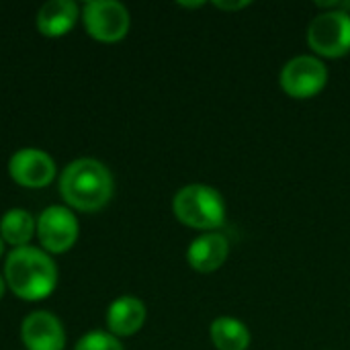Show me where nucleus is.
<instances>
[{
    "instance_id": "nucleus-15",
    "label": "nucleus",
    "mask_w": 350,
    "mask_h": 350,
    "mask_svg": "<svg viewBox=\"0 0 350 350\" xmlns=\"http://www.w3.org/2000/svg\"><path fill=\"white\" fill-rule=\"evenodd\" d=\"M74 350H125L121 340L117 336H113L111 332L105 330H92L86 332L78 342Z\"/></svg>"
},
{
    "instance_id": "nucleus-18",
    "label": "nucleus",
    "mask_w": 350,
    "mask_h": 350,
    "mask_svg": "<svg viewBox=\"0 0 350 350\" xmlns=\"http://www.w3.org/2000/svg\"><path fill=\"white\" fill-rule=\"evenodd\" d=\"M180 6H187V8H197V6H203V2H180Z\"/></svg>"
},
{
    "instance_id": "nucleus-13",
    "label": "nucleus",
    "mask_w": 350,
    "mask_h": 350,
    "mask_svg": "<svg viewBox=\"0 0 350 350\" xmlns=\"http://www.w3.org/2000/svg\"><path fill=\"white\" fill-rule=\"evenodd\" d=\"M37 234V219L23 207H12L0 217V238L12 248L29 246Z\"/></svg>"
},
{
    "instance_id": "nucleus-6",
    "label": "nucleus",
    "mask_w": 350,
    "mask_h": 350,
    "mask_svg": "<svg viewBox=\"0 0 350 350\" xmlns=\"http://www.w3.org/2000/svg\"><path fill=\"white\" fill-rule=\"evenodd\" d=\"M80 236L76 213L66 205H49L37 217V238L47 254H64L72 250Z\"/></svg>"
},
{
    "instance_id": "nucleus-3",
    "label": "nucleus",
    "mask_w": 350,
    "mask_h": 350,
    "mask_svg": "<svg viewBox=\"0 0 350 350\" xmlns=\"http://www.w3.org/2000/svg\"><path fill=\"white\" fill-rule=\"evenodd\" d=\"M176 219L193 230H217L226 221V201L221 193L209 185L193 183L176 191L172 199Z\"/></svg>"
},
{
    "instance_id": "nucleus-12",
    "label": "nucleus",
    "mask_w": 350,
    "mask_h": 350,
    "mask_svg": "<svg viewBox=\"0 0 350 350\" xmlns=\"http://www.w3.org/2000/svg\"><path fill=\"white\" fill-rule=\"evenodd\" d=\"M80 12L74 0H49L37 12V29L43 37H64L76 27Z\"/></svg>"
},
{
    "instance_id": "nucleus-5",
    "label": "nucleus",
    "mask_w": 350,
    "mask_h": 350,
    "mask_svg": "<svg viewBox=\"0 0 350 350\" xmlns=\"http://www.w3.org/2000/svg\"><path fill=\"white\" fill-rule=\"evenodd\" d=\"M308 43L322 57H342L350 51V12L322 10L308 27Z\"/></svg>"
},
{
    "instance_id": "nucleus-2",
    "label": "nucleus",
    "mask_w": 350,
    "mask_h": 350,
    "mask_svg": "<svg viewBox=\"0 0 350 350\" xmlns=\"http://www.w3.org/2000/svg\"><path fill=\"white\" fill-rule=\"evenodd\" d=\"M6 287L23 301H43L57 287V265L43 248H12L4 262Z\"/></svg>"
},
{
    "instance_id": "nucleus-10",
    "label": "nucleus",
    "mask_w": 350,
    "mask_h": 350,
    "mask_svg": "<svg viewBox=\"0 0 350 350\" xmlns=\"http://www.w3.org/2000/svg\"><path fill=\"white\" fill-rule=\"evenodd\" d=\"M230 254V242L221 232H203L187 248V262L197 273H213L224 267Z\"/></svg>"
},
{
    "instance_id": "nucleus-14",
    "label": "nucleus",
    "mask_w": 350,
    "mask_h": 350,
    "mask_svg": "<svg viewBox=\"0 0 350 350\" xmlns=\"http://www.w3.org/2000/svg\"><path fill=\"white\" fill-rule=\"evenodd\" d=\"M209 334L217 350H248L252 340L248 326L232 316H221L213 320Z\"/></svg>"
},
{
    "instance_id": "nucleus-11",
    "label": "nucleus",
    "mask_w": 350,
    "mask_h": 350,
    "mask_svg": "<svg viewBox=\"0 0 350 350\" xmlns=\"http://www.w3.org/2000/svg\"><path fill=\"white\" fill-rule=\"evenodd\" d=\"M146 304L133 295L117 297L107 310V332L117 338H127L137 334L146 324Z\"/></svg>"
},
{
    "instance_id": "nucleus-1",
    "label": "nucleus",
    "mask_w": 350,
    "mask_h": 350,
    "mask_svg": "<svg viewBox=\"0 0 350 350\" xmlns=\"http://www.w3.org/2000/svg\"><path fill=\"white\" fill-rule=\"evenodd\" d=\"M57 187L66 207L82 213L100 211L115 193L111 170L96 158L72 160L59 174Z\"/></svg>"
},
{
    "instance_id": "nucleus-9",
    "label": "nucleus",
    "mask_w": 350,
    "mask_h": 350,
    "mask_svg": "<svg viewBox=\"0 0 350 350\" xmlns=\"http://www.w3.org/2000/svg\"><path fill=\"white\" fill-rule=\"evenodd\" d=\"M21 340L25 350H64L66 330L57 316L45 310L31 312L21 322Z\"/></svg>"
},
{
    "instance_id": "nucleus-4",
    "label": "nucleus",
    "mask_w": 350,
    "mask_h": 350,
    "mask_svg": "<svg viewBox=\"0 0 350 350\" xmlns=\"http://www.w3.org/2000/svg\"><path fill=\"white\" fill-rule=\"evenodd\" d=\"M80 18L86 33L100 43H117L127 37L131 16L125 4L117 0H90L82 6Z\"/></svg>"
},
{
    "instance_id": "nucleus-17",
    "label": "nucleus",
    "mask_w": 350,
    "mask_h": 350,
    "mask_svg": "<svg viewBox=\"0 0 350 350\" xmlns=\"http://www.w3.org/2000/svg\"><path fill=\"white\" fill-rule=\"evenodd\" d=\"M6 281H4V275H0V301H2V297H4V293H6Z\"/></svg>"
},
{
    "instance_id": "nucleus-16",
    "label": "nucleus",
    "mask_w": 350,
    "mask_h": 350,
    "mask_svg": "<svg viewBox=\"0 0 350 350\" xmlns=\"http://www.w3.org/2000/svg\"><path fill=\"white\" fill-rule=\"evenodd\" d=\"M250 2H246V0H242V2H221V0H217V2H213V6L215 8H221V10H240V8H246Z\"/></svg>"
},
{
    "instance_id": "nucleus-7",
    "label": "nucleus",
    "mask_w": 350,
    "mask_h": 350,
    "mask_svg": "<svg viewBox=\"0 0 350 350\" xmlns=\"http://www.w3.org/2000/svg\"><path fill=\"white\" fill-rule=\"evenodd\" d=\"M326 82L328 68L318 55H295L279 74L281 88L293 98H312L322 92Z\"/></svg>"
},
{
    "instance_id": "nucleus-19",
    "label": "nucleus",
    "mask_w": 350,
    "mask_h": 350,
    "mask_svg": "<svg viewBox=\"0 0 350 350\" xmlns=\"http://www.w3.org/2000/svg\"><path fill=\"white\" fill-rule=\"evenodd\" d=\"M2 252H4V240L0 238V256H2Z\"/></svg>"
},
{
    "instance_id": "nucleus-8",
    "label": "nucleus",
    "mask_w": 350,
    "mask_h": 350,
    "mask_svg": "<svg viewBox=\"0 0 350 350\" xmlns=\"http://www.w3.org/2000/svg\"><path fill=\"white\" fill-rule=\"evenodd\" d=\"M55 160L39 148H21L8 158V176L25 189H43L55 180Z\"/></svg>"
}]
</instances>
